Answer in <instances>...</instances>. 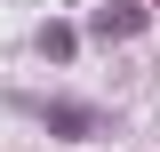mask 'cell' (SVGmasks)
Returning a JSON list of instances; mask_svg holds the SVG:
<instances>
[{
  "mask_svg": "<svg viewBox=\"0 0 160 152\" xmlns=\"http://www.w3.org/2000/svg\"><path fill=\"white\" fill-rule=\"evenodd\" d=\"M48 128H56V136H88L96 112H88V104H48Z\"/></svg>",
  "mask_w": 160,
  "mask_h": 152,
  "instance_id": "7a4b0ae2",
  "label": "cell"
},
{
  "mask_svg": "<svg viewBox=\"0 0 160 152\" xmlns=\"http://www.w3.org/2000/svg\"><path fill=\"white\" fill-rule=\"evenodd\" d=\"M136 0H112V8H104V16H96V40H128V32H136Z\"/></svg>",
  "mask_w": 160,
  "mask_h": 152,
  "instance_id": "6da1fadb",
  "label": "cell"
}]
</instances>
